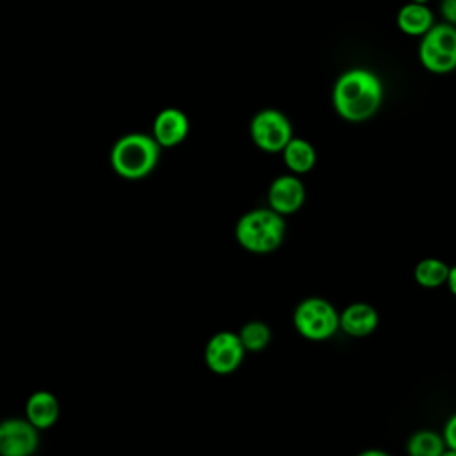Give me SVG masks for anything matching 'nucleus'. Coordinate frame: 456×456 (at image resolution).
Segmentation results:
<instances>
[{"label": "nucleus", "instance_id": "16", "mask_svg": "<svg viewBox=\"0 0 456 456\" xmlns=\"http://www.w3.org/2000/svg\"><path fill=\"white\" fill-rule=\"evenodd\" d=\"M445 449L444 435L433 429H419L406 442L408 456H440Z\"/></svg>", "mask_w": 456, "mask_h": 456}, {"label": "nucleus", "instance_id": "10", "mask_svg": "<svg viewBox=\"0 0 456 456\" xmlns=\"http://www.w3.org/2000/svg\"><path fill=\"white\" fill-rule=\"evenodd\" d=\"M189 134V119L178 109H164L153 119V137L162 148L180 144Z\"/></svg>", "mask_w": 456, "mask_h": 456}, {"label": "nucleus", "instance_id": "13", "mask_svg": "<svg viewBox=\"0 0 456 456\" xmlns=\"http://www.w3.org/2000/svg\"><path fill=\"white\" fill-rule=\"evenodd\" d=\"M397 27L406 36H426L435 27V16L428 5L408 2L397 11Z\"/></svg>", "mask_w": 456, "mask_h": 456}, {"label": "nucleus", "instance_id": "12", "mask_svg": "<svg viewBox=\"0 0 456 456\" xmlns=\"http://www.w3.org/2000/svg\"><path fill=\"white\" fill-rule=\"evenodd\" d=\"M59 401L52 392L37 390L34 392L25 404V417L37 428L46 429L53 426L59 419Z\"/></svg>", "mask_w": 456, "mask_h": 456}, {"label": "nucleus", "instance_id": "17", "mask_svg": "<svg viewBox=\"0 0 456 456\" xmlns=\"http://www.w3.org/2000/svg\"><path fill=\"white\" fill-rule=\"evenodd\" d=\"M239 337H240V342H242L246 351L258 353V351H264L269 346L273 333H271V328L265 322L248 321L239 330Z\"/></svg>", "mask_w": 456, "mask_h": 456}, {"label": "nucleus", "instance_id": "11", "mask_svg": "<svg viewBox=\"0 0 456 456\" xmlns=\"http://www.w3.org/2000/svg\"><path fill=\"white\" fill-rule=\"evenodd\" d=\"M379 317L369 303H351L340 312V330L354 338L370 335L378 328Z\"/></svg>", "mask_w": 456, "mask_h": 456}, {"label": "nucleus", "instance_id": "8", "mask_svg": "<svg viewBox=\"0 0 456 456\" xmlns=\"http://www.w3.org/2000/svg\"><path fill=\"white\" fill-rule=\"evenodd\" d=\"M37 428L25 417L5 419L0 424V454L2 456H32L37 451Z\"/></svg>", "mask_w": 456, "mask_h": 456}, {"label": "nucleus", "instance_id": "4", "mask_svg": "<svg viewBox=\"0 0 456 456\" xmlns=\"http://www.w3.org/2000/svg\"><path fill=\"white\" fill-rule=\"evenodd\" d=\"M292 322L301 337L321 342L340 330V314L324 297H306L297 303Z\"/></svg>", "mask_w": 456, "mask_h": 456}, {"label": "nucleus", "instance_id": "1", "mask_svg": "<svg viewBox=\"0 0 456 456\" xmlns=\"http://www.w3.org/2000/svg\"><path fill=\"white\" fill-rule=\"evenodd\" d=\"M383 102V84L363 68L344 71L333 87V105L340 118L360 123L372 118Z\"/></svg>", "mask_w": 456, "mask_h": 456}, {"label": "nucleus", "instance_id": "18", "mask_svg": "<svg viewBox=\"0 0 456 456\" xmlns=\"http://www.w3.org/2000/svg\"><path fill=\"white\" fill-rule=\"evenodd\" d=\"M442 435H444L445 445H447L449 449H454V451H456V411L445 420L444 429H442Z\"/></svg>", "mask_w": 456, "mask_h": 456}, {"label": "nucleus", "instance_id": "23", "mask_svg": "<svg viewBox=\"0 0 456 456\" xmlns=\"http://www.w3.org/2000/svg\"><path fill=\"white\" fill-rule=\"evenodd\" d=\"M410 2H415V4H422V5H428L429 0H410Z\"/></svg>", "mask_w": 456, "mask_h": 456}, {"label": "nucleus", "instance_id": "14", "mask_svg": "<svg viewBox=\"0 0 456 456\" xmlns=\"http://www.w3.org/2000/svg\"><path fill=\"white\" fill-rule=\"evenodd\" d=\"M281 155H283L285 166L296 175L308 173L315 166V159H317L314 146L308 141L297 139V137L290 139V142L285 146Z\"/></svg>", "mask_w": 456, "mask_h": 456}, {"label": "nucleus", "instance_id": "22", "mask_svg": "<svg viewBox=\"0 0 456 456\" xmlns=\"http://www.w3.org/2000/svg\"><path fill=\"white\" fill-rule=\"evenodd\" d=\"M440 456H456V451H454V449H449V447H447V449H445V451H444V452H442Z\"/></svg>", "mask_w": 456, "mask_h": 456}, {"label": "nucleus", "instance_id": "19", "mask_svg": "<svg viewBox=\"0 0 456 456\" xmlns=\"http://www.w3.org/2000/svg\"><path fill=\"white\" fill-rule=\"evenodd\" d=\"M440 12H442L445 23L456 25V0H442Z\"/></svg>", "mask_w": 456, "mask_h": 456}, {"label": "nucleus", "instance_id": "7", "mask_svg": "<svg viewBox=\"0 0 456 456\" xmlns=\"http://www.w3.org/2000/svg\"><path fill=\"white\" fill-rule=\"evenodd\" d=\"M246 349L239 333L217 331L205 346V363L216 374H230L242 363Z\"/></svg>", "mask_w": 456, "mask_h": 456}, {"label": "nucleus", "instance_id": "15", "mask_svg": "<svg viewBox=\"0 0 456 456\" xmlns=\"http://www.w3.org/2000/svg\"><path fill=\"white\" fill-rule=\"evenodd\" d=\"M449 273H451V267L444 260L428 256V258H422L420 262H417V265L413 269V278L424 289H436L444 283L447 285Z\"/></svg>", "mask_w": 456, "mask_h": 456}, {"label": "nucleus", "instance_id": "21", "mask_svg": "<svg viewBox=\"0 0 456 456\" xmlns=\"http://www.w3.org/2000/svg\"><path fill=\"white\" fill-rule=\"evenodd\" d=\"M356 456H390V454L385 452V451H381V449H365V451L358 452Z\"/></svg>", "mask_w": 456, "mask_h": 456}, {"label": "nucleus", "instance_id": "9", "mask_svg": "<svg viewBox=\"0 0 456 456\" xmlns=\"http://www.w3.org/2000/svg\"><path fill=\"white\" fill-rule=\"evenodd\" d=\"M267 201L269 207L281 216L294 214L305 201V185L296 175H281L271 182Z\"/></svg>", "mask_w": 456, "mask_h": 456}, {"label": "nucleus", "instance_id": "20", "mask_svg": "<svg viewBox=\"0 0 456 456\" xmlns=\"http://www.w3.org/2000/svg\"><path fill=\"white\" fill-rule=\"evenodd\" d=\"M447 287H449L451 294H452V296H456V265H451V273H449Z\"/></svg>", "mask_w": 456, "mask_h": 456}, {"label": "nucleus", "instance_id": "6", "mask_svg": "<svg viewBox=\"0 0 456 456\" xmlns=\"http://www.w3.org/2000/svg\"><path fill=\"white\" fill-rule=\"evenodd\" d=\"M251 141L264 151L278 153L292 139V126L289 118L274 109H265L255 114L249 125Z\"/></svg>", "mask_w": 456, "mask_h": 456}, {"label": "nucleus", "instance_id": "3", "mask_svg": "<svg viewBox=\"0 0 456 456\" xmlns=\"http://www.w3.org/2000/svg\"><path fill=\"white\" fill-rule=\"evenodd\" d=\"M160 144L153 135L146 134H126L119 137L110 150V166L112 169L126 178L139 180L148 176L160 157Z\"/></svg>", "mask_w": 456, "mask_h": 456}, {"label": "nucleus", "instance_id": "2", "mask_svg": "<svg viewBox=\"0 0 456 456\" xmlns=\"http://www.w3.org/2000/svg\"><path fill=\"white\" fill-rule=\"evenodd\" d=\"M283 216L269 208H255L242 214L235 224V239L249 253L265 255L280 248L285 237Z\"/></svg>", "mask_w": 456, "mask_h": 456}, {"label": "nucleus", "instance_id": "5", "mask_svg": "<svg viewBox=\"0 0 456 456\" xmlns=\"http://www.w3.org/2000/svg\"><path fill=\"white\" fill-rule=\"evenodd\" d=\"M420 64L435 73L445 75L456 69V27L451 23L435 25L419 45Z\"/></svg>", "mask_w": 456, "mask_h": 456}]
</instances>
